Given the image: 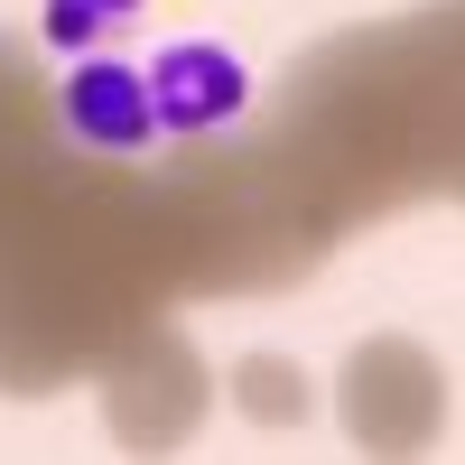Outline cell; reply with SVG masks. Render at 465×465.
I'll return each instance as SVG.
<instances>
[{
  "label": "cell",
  "instance_id": "obj_1",
  "mask_svg": "<svg viewBox=\"0 0 465 465\" xmlns=\"http://www.w3.org/2000/svg\"><path fill=\"white\" fill-rule=\"evenodd\" d=\"M140 74H149L159 140H223V131H242V112H252V65L232 47H214V37H168Z\"/></svg>",
  "mask_w": 465,
  "mask_h": 465
},
{
  "label": "cell",
  "instance_id": "obj_2",
  "mask_svg": "<svg viewBox=\"0 0 465 465\" xmlns=\"http://www.w3.org/2000/svg\"><path fill=\"white\" fill-rule=\"evenodd\" d=\"M56 122H65V140L103 149V159H140V149L159 140V112H149V74H140L131 56H103V47L65 56Z\"/></svg>",
  "mask_w": 465,
  "mask_h": 465
},
{
  "label": "cell",
  "instance_id": "obj_3",
  "mask_svg": "<svg viewBox=\"0 0 465 465\" xmlns=\"http://www.w3.org/2000/svg\"><path fill=\"white\" fill-rule=\"evenodd\" d=\"M140 10H149V0H47V47L84 56V47H103V37H122Z\"/></svg>",
  "mask_w": 465,
  "mask_h": 465
}]
</instances>
